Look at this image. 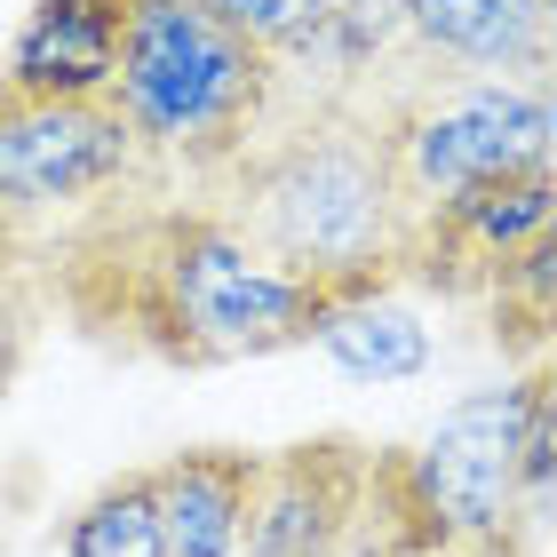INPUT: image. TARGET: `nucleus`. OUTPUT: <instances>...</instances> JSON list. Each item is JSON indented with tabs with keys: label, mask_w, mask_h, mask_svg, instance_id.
<instances>
[{
	"label": "nucleus",
	"mask_w": 557,
	"mask_h": 557,
	"mask_svg": "<svg viewBox=\"0 0 557 557\" xmlns=\"http://www.w3.org/2000/svg\"><path fill=\"white\" fill-rule=\"evenodd\" d=\"M57 302L96 343L136 359L247 367L302 350L335 295L263 263L215 199H160L81 223L57 256Z\"/></svg>",
	"instance_id": "1"
},
{
	"label": "nucleus",
	"mask_w": 557,
	"mask_h": 557,
	"mask_svg": "<svg viewBox=\"0 0 557 557\" xmlns=\"http://www.w3.org/2000/svg\"><path fill=\"white\" fill-rule=\"evenodd\" d=\"M208 199L239 223V239L263 263H278L302 287L359 295L398 287L407 271L414 208L359 96H311L295 120H271L208 184Z\"/></svg>",
	"instance_id": "2"
},
{
	"label": "nucleus",
	"mask_w": 557,
	"mask_h": 557,
	"mask_svg": "<svg viewBox=\"0 0 557 557\" xmlns=\"http://www.w3.org/2000/svg\"><path fill=\"white\" fill-rule=\"evenodd\" d=\"M278 96H287L278 72L247 40L223 33L199 0H128L104 104L128 120L144 160H160L208 191L278 120Z\"/></svg>",
	"instance_id": "3"
},
{
	"label": "nucleus",
	"mask_w": 557,
	"mask_h": 557,
	"mask_svg": "<svg viewBox=\"0 0 557 557\" xmlns=\"http://www.w3.org/2000/svg\"><path fill=\"white\" fill-rule=\"evenodd\" d=\"M518 422H525V374L454 398L422 430V446H374L367 549L430 542V549H462V557H518L525 525H534Z\"/></svg>",
	"instance_id": "4"
},
{
	"label": "nucleus",
	"mask_w": 557,
	"mask_h": 557,
	"mask_svg": "<svg viewBox=\"0 0 557 557\" xmlns=\"http://www.w3.org/2000/svg\"><path fill=\"white\" fill-rule=\"evenodd\" d=\"M383 128L391 175L407 208H438V199L470 184H502V175L557 168V112L549 81H446L422 72L398 96H359Z\"/></svg>",
	"instance_id": "5"
},
{
	"label": "nucleus",
	"mask_w": 557,
	"mask_h": 557,
	"mask_svg": "<svg viewBox=\"0 0 557 557\" xmlns=\"http://www.w3.org/2000/svg\"><path fill=\"white\" fill-rule=\"evenodd\" d=\"M151 160L128 136L104 96L96 104H64V96H16L0 81V239L16 223L96 208L104 191L136 184Z\"/></svg>",
	"instance_id": "6"
},
{
	"label": "nucleus",
	"mask_w": 557,
	"mask_h": 557,
	"mask_svg": "<svg viewBox=\"0 0 557 557\" xmlns=\"http://www.w3.org/2000/svg\"><path fill=\"white\" fill-rule=\"evenodd\" d=\"M367 502H374V446L343 438V430L278 446L256 470L239 557H359Z\"/></svg>",
	"instance_id": "7"
},
{
	"label": "nucleus",
	"mask_w": 557,
	"mask_h": 557,
	"mask_svg": "<svg viewBox=\"0 0 557 557\" xmlns=\"http://www.w3.org/2000/svg\"><path fill=\"white\" fill-rule=\"evenodd\" d=\"M549 232H557V168L470 184V191H454V199L414 215L407 271L398 278L438 287V295H486V278L510 256H525L534 239H549Z\"/></svg>",
	"instance_id": "8"
},
{
	"label": "nucleus",
	"mask_w": 557,
	"mask_h": 557,
	"mask_svg": "<svg viewBox=\"0 0 557 557\" xmlns=\"http://www.w3.org/2000/svg\"><path fill=\"white\" fill-rule=\"evenodd\" d=\"M398 33L446 81H549V24L525 0H398Z\"/></svg>",
	"instance_id": "9"
},
{
	"label": "nucleus",
	"mask_w": 557,
	"mask_h": 557,
	"mask_svg": "<svg viewBox=\"0 0 557 557\" xmlns=\"http://www.w3.org/2000/svg\"><path fill=\"white\" fill-rule=\"evenodd\" d=\"M120 24H128V0H33V16H24L16 40H9L0 81L16 96L96 104V96H112Z\"/></svg>",
	"instance_id": "10"
},
{
	"label": "nucleus",
	"mask_w": 557,
	"mask_h": 557,
	"mask_svg": "<svg viewBox=\"0 0 557 557\" xmlns=\"http://www.w3.org/2000/svg\"><path fill=\"white\" fill-rule=\"evenodd\" d=\"M263 454L247 446H184L151 462V502H160L168 557H239L247 542V502H256Z\"/></svg>",
	"instance_id": "11"
},
{
	"label": "nucleus",
	"mask_w": 557,
	"mask_h": 557,
	"mask_svg": "<svg viewBox=\"0 0 557 557\" xmlns=\"http://www.w3.org/2000/svg\"><path fill=\"white\" fill-rule=\"evenodd\" d=\"M311 343L350 374V383H414V374H430V326L398 287L335 295Z\"/></svg>",
	"instance_id": "12"
},
{
	"label": "nucleus",
	"mask_w": 557,
	"mask_h": 557,
	"mask_svg": "<svg viewBox=\"0 0 557 557\" xmlns=\"http://www.w3.org/2000/svg\"><path fill=\"white\" fill-rule=\"evenodd\" d=\"M407 33H398V0H335L319 24V48L295 72H319V96H359L374 81V64H391Z\"/></svg>",
	"instance_id": "13"
},
{
	"label": "nucleus",
	"mask_w": 557,
	"mask_h": 557,
	"mask_svg": "<svg viewBox=\"0 0 557 557\" xmlns=\"http://www.w3.org/2000/svg\"><path fill=\"white\" fill-rule=\"evenodd\" d=\"M64 557H168L151 478H144V470L104 478V486H96L81 510L64 518Z\"/></svg>",
	"instance_id": "14"
},
{
	"label": "nucleus",
	"mask_w": 557,
	"mask_h": 557,
	"mask_svg": "<svg viewBox=\"0 0 557 557\" xmlns=\"http://www.w3.org/2000/svg\"><path fill=\"white\" fill-rule=\"evenodd\" d=\"M199 9H208L232 40L256 48V57L278 72V88H287L295 64L319 48V24H326V9H335V0H199Z\"/></svg>",
	"instance_id": "15"
},
{
	"label": "nucleus",
	"mask_w": 557,
	"mask_h": 557,
	"mask_svg": "<svg viewBox=\"0 0 557 557\" xmlns=\"http://www.w3.org/2000/svg\"><path fill=\"white\" fill-rule=\"evenodd\" d=\"M33 335H40V287H33V271L16 263V239H0V391L24 374Z\"/></svg>",
	"instance_id": "16"
},
{
	"label": "nucleus",
	"mask_w": 557,
	"mask_h": 557,
	"mask_svg": "<svg viewBox=\"0 0 557 557\" xmlns=\"http://www.w3.org/2000/svg\"><path fill=\"white\" fill-rule=\"evenodd\" d=\"M367 557H462V549H430V542H383V549H367Z\"/></svg>",
	"instance_id": "17"
}]
</instances>
